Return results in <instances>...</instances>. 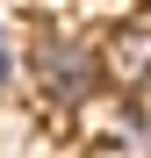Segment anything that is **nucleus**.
Listing matches in <instances>:
<instances>
[{
  "instance_id": "1",
  "label": "nucleus",
  "mask_w": 151,
  "mask_h": 158,
  "mask_svg": "<svg viewBox=\"0 0 151 158\" xmlns=\"http://www.w3.org/2000/svg\"><path fill=\"white\" fill-rule=\"evenodd\" d=\"M29 79L43 86L50 108H86L108 79V50H94V36H79V29H36Z\"/></svg>"
},
{
  "instance_id": "2",
  "label": "nucleus",
  "mask_w": 151,
  "mask_h": 158,
  "mask_svg": "<svg viewBox=\"0 0 151 158\" xmlns=\"http://www.w3.org/2000/svg\"><path fill=\"white\" fill-rule=\"evenodd\" d=\"M108 79H122L130 94L151 86V22H137V29H122L108 43Z\"/></svg>"
},
{
  "instance_id": "3",
  "label": "nucleus",
  "mask_w": 151,
  "mask_h": 158,
  "mask_svg": "<svg viewBox=\"0 0 151 158\" xmlns=\"http://www.w3.org/2000/svg\"><path fill=\"white\" fill-rule=\"evenodd\" d=\"M15 86V43H7V29H0V94Z\"/></svg>"
}]
</instances>
